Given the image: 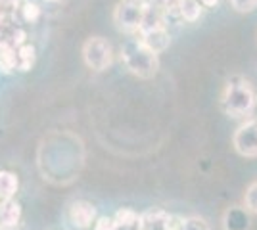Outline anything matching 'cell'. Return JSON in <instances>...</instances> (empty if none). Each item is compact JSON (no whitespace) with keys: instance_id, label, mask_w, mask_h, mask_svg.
<instances>
[{"instance_id":"e0dca14e","label":"cell","mask_w":257,"mask_h":230,"mask_svg":"<svg viewBox=\"0 0 257 230\" xmlns=\"http://www.w3.org/2000/svg\"><path fill=\"white\" fill-rule=\"evenodd\" d=\"M244 201H246V209L249 213H257V182H253V184L246 190Z\"/></svg>"},{"instance_id":"3957f363","label":"cell","mask_w":257,"mask_h":230,"mask_svg":"<svg viewBox=\"0 0 257 230\" xmlns=\"http://www.w3.org/2000/svg\"><path fill=\"white\" fill-rule=\"evenodd\" d=\"M144 12H146L144 0H121L113 10V22L119 31L139 33L144 22Z\"/></svg>"},{"instance_id":"8fae6325","label":"cell","mask_w":257,"mask_h":230,"mask_svg":"<svg viewBox=\"0 0 257 230\" xmlns=\"http://www.w3.org/2000/svg\"><path fill=\"white\" fill-rule=\"evenodd\" d=\"M18 176L10 173V171H0V201H8L14 199L16 192H18Z\"/></svg>"},{"instance_id":"5b68a950","label":"cell","mask_w":257,"mask_h":230,"mask_svg":"<svg viewBox=\"0 0 257 230\" xmlns=\"http://www.w3.org/2000/svg\"><path fill=\"white\" fill-rule=\"evenodd\" d=\"M234 150L244 157H257V119H249L234 132Z\"/></svg>"},{"instance_id":"277c9868","label":"cell","mask_w":257,"mask_h":230,"mask_svg":"<svg viewBox=\"0 0 257 230\" xmlns=\"http://www.w3.org/2000/svg\"><path fill=\"white\" fill-rule=\"evenodd\" d=\"M83 58L85 64L94 71H104L113 62L111 44L102 37H90L83 46Z\"/></svg>"},{"instance_id":"9c48e42d","label":"cell","mask_w":257,"mask_h":230,"mask_svg":"<svg viewBox=\"0 0 257 230\" xmlns=\"http://www.w3.org/2000/svg\"><path fill=\"white\" fill-rule=\"evenodd\" d=\"M18 67V54L16 46L6 41H0V71L2 73H12Z\"/></svg>"},{"instance_id":"ba28073f","label":"cell","mask_w":257,"mask_h":230,"mask_svg":"<svg viewBox=\"0 0 257 230\" xmlns=\"http://www.w3.org/2000/svg\"><path fill=\"white\" fill-rule=\"evenodd\" d=\"M0 215H2V222H4V230L16 228L22 220V205L14 199L2 201L0 203Z\"/></svg>"},{"instance_id":"8992f818","label":"cell","mask_w":257,"mask_h":230,"mask_svg":"<svg viewBox=\"0 0 257 230\" xmlns=\"http://www.w3.org/2000/svg\"><path fill=\"white\" fill-rule=\"evenodd\" d=\"M140 41L146 44L152 52L160 54V52L169 48L171 37L167 33L165 25H158V27H150V29H142L140 31Z\"/></svg>"},{"instance_id":"5bb4252c","label":"cell","mask_w":257,"mask_h":230,"mask_svg":"<svg viewBox=\"0 0 257 230\" xmlns=\"http://www.w3.org/2000/svg\"><path fill=\"white\" fill-rule=\"evenodd\" d=\"M169 230H209V226L202 219L175 220L169 217Z\"/></svg>"},{"instance_id":"4fadbf2b","label":"cell","mask_w":257,"mask_h":230,"mask_svg":"<svg viewBox=\"0 0 257 230\" xmlns=\"http://www.w3.org/2000/svg\"><path fill=\"white\" fill-rule=\"evenodd\" d=\"M16 54H18V69L20 71H29L33 66H35V46L33 44L23 43L16 48Z\"/></svg>"},{"instance_id":"ffe728a7","label":"cell","mask_w":257,"mask_h":230,"mask_svg":"<svg viewBox=\"0 0 257 230\" xmlns=\"http://www.w3.org/2000/svg\"><path fill=\"white\" fill-rule=\"evenodd\" d=\"M181 4H182V0H167V6H165V14H169V16H179Z\"/></svg>"},{"instance_id":"7c38bea8","label":"cell","mask_w":257,"mask_h":230,"mask_svg":"<svg viewBox=\"0 0 257 230\" xmlns=\"http://www.w3.org/2000/svg\"><path fill=\"white\" fill-rule=\"evenodd\" d=\"M202 12H204V4L200 0H182L179 16H181L184 22L194 23L202 18Z\"/></svg>"},{"instance_id":"7402d4cb","label":"cell","mask_w":257,"mask_h":230,"mask_svg":"<svg viewBox=\"0 0 257 230\" xmlns=\"http://www.w3.org/2000/svg\"><path fill=\"white\" fill-rule=\"evenodd\" d=\"M0 230H4V222H2V215H0Z\"/></svg>"},{"instance_id":"30bf717a","label":"cell","mask_w":257,"mask_h":230,"mask_svg":"<svg viewBox=\"0 0 257 230\" xmlns=\"http://www.w3.org/2000/svg\"><path fill=\"white\" fill-rule=\"evenodd\" d=\"M139 230H169V217L161 211H150L140 219Z\"/></svg>"},{"instance_id":"52a82bcc","label":"cell","mask_w":257,"mask_h":230,"mask_svg":"<svg viewBox=\"0 0 257 230\" xmlns=\"http://www.w3.org/2000/svg\"><path fill=\"white\" fill-rule=\"evenodd\" d=\"M67 217L75 228L85 230L88 226H92V222L96 219V209L88 201H75V203H71Z\"/></svg>"},{"instance_id":"9a60e30c","label":"cell","mask_w":257,"mask_h":230,"mask_svg":"<svg viewBox=\"0 0 257 230\" xmlns=\"http://www.w3.org/2000/svg\"><path fill=\"white\" fill-rule=\"evenodd\" d=\"M140 222L139 215L133 209H121L115 217V226L117 228H133Z\"/></svg>"},{"instance_id":"d6986e66","label":"cell","mask_w":257,"mask_h":230,"mask_svg":"<svg viewBox=\"0 0 257 230\" xmlns=\"http://www.w3.org/2000/svg\"><path fill=\"white\" fill-rule=\"evenodd\" d=\"M94 230H117V226H115V220L107 219V217H102V219H98V222L94 224Z\"/></svg>"},{"instance_id":"ac0fdd59","label":"cell","mask_w":257,"mask_h":230,"mask_svg":"<svg viewBox=\"0 0 257 230\" xmlns=\"http://www.w3.org/2000/svg\"><path fill=\"white\" fill-rule=\"evenodd\" d=\"M236 12H251L257 8V0H230Z\"/></svg>"},{"instance_id":"7a4b0ae2","label":"cell","mask_w":257,"mask_h":230,"mask_svg":"<svg viewBox=\"0 0 257 230\" xmlns=\"http://www.w3.org/2000/svg\"><path fill=\"white\" fill-rule=\"evenodd\" d=\"M257 104V94L247 81H232L228 83L221 96L223 111L230 117H246Z\"/></svg>"},{"instance_id":"44dd1931","label":"cell","mask_w":257,"mask_h":230,"mask_svg":"<svg viewBox=\"0 0 257 230\" xmlns=\"http://www.w3.org/2000/svg\"><path fill=\"white\" fill-rule=\"evenodd\" d=\"M144 4H146V6H150V8H154V10L161 12V14L165 16V6H167V0H146Z\"/></svg>"},{"instance_id":"603a6c76","label":"cell","mask_w":257,"mask_h":230,"mask_svg":"<svg viewBox=\"0 0 257 230\" xmlns=\"http://www.w3.org/2000/svg\"><path fill=\"white\" fill-rule=\"evenodd\" d=\"M50 2H58V0H50Z\"/></svg>"},{"instance_id":"2e32d148","label":"cell","mask_w":257,"mask_h":230,"mask_svg":"<svg viewBox=\"0 0 257 230\" xmlns=\"http://www.w3.org/2000/svg\"><path fill=\"white\" fill-rule=\"evenodd\" d=\"M20 14H22V20L27 23H33L39 20V16H41V10H39V6L37 4H33V2H25L22 4V8H20Z\"/></svg>"},{"instance_id":"6da1fadb","label":"cell","mask_w":257,"mask_h":230,"mask_svg":"<svg viewBox=\"0 0 257 230\" xmlns=\"http://www.w3.org/2000/svg\"><path fill=\"white\" fill-rule=\"evenodd\" d=\"M121 62L133 75L140 77V79L154 77L160 67L158 54L152 52L140 39H128L127 43L121 46Z\"/></svg>"}]
</instances>
